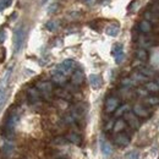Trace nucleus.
Instances as JSON below:
<instances>
[{
	"instance_id": "obj_1",
	"label": "nucleus",
	"mask_w": 159,
	"mask_h": 159,
	"mask_svg": "<svg viewBox=\"0 0 159 159\" xmlns=\"http://www.w3.org/2000/svg\"><path fill=\"white\" fill-rule=\"evenodd\" d=\"M23 40H25V32H23L22 27H20L15 31V34H14V52H15V54L20 53L22 45H23Z\"/></svg>"
},
{
	"instance_id": "obj_2",
	"label": "nucleus",
	"mask_w": 159,
	"mask_h": 159,
	"mask_svg": "<svg viewBox=\"0 0 159 159\" xmlns=\"http://www.w3.org/2000/svg\"><path fill=\"white\" fill-rule=\"evenodd\" d=\"M17 115L15 114V113H12L10 116H9V119L6 121V125H5V131H6V137L7 139H11L12 137V135H14V131H15V125H16V122H17Z\"/></svg>"
},
{
	"instance_id": "obj_3",
	"label": "nucleus",
	"mask_w": 159,
	"mask_h": 159,
	"mask_svg": "<svg viewBox=\"0 0 159 159\" xmlns=\"http://www.w3.org/2000/svg\"><path fill=\"white\" fill-rule=\"evenodd\" d=\"M76 67V62L74 61V60H64L61 64H60L59 66L57 67V70L60 71V72H62L64 75H67V74H70V72H72L74 71V69Z\"/></svg>"
},
{
	"instance_id": "obj_4",
	"label": "nucleus",
	"mask_w": 159,
	"mask_h": 159,
	"mask_svg": "<svg viewBox=\"0 0 159 159\" xmlns=\"http://www.w3.org/2000/svg\"><path fill=\"white\" fill-rule=\"evenodd\" d=\"M124 116H125V121H126L132 129H139V119H137V115H136L135 113L129 111V113H125Z\"/></svg>"
},
{
	"instance_id": "obj_5",
	"label": "nucleus",
	"mask_w": 159,
	"mask_h": 159,
	"mask_svg": "<svg viewBox=\"0 0 159 159\" xmlns=\"http://www.w3.org/2000/svg\"><path fill=\"white\" fill-rule=\"evenodd\" d=\"M37 89L40 91V92L48 98V97H50V94H52V92H53V84H52L50 82H39V83L37 84Z\"/></svg>"
},
{
	"instance_id": "obj_6",
	"label": "nucleus",
	"mask_w": 159,
	"mask_h": 159,
	"mask_svg": "<svg viewBox=\"0 0 159 159\" xmlns=\"http://www.w3.org/2000/svg\"><path fill=\"white\" fill-rule=\"evenodd\" d=\"M119 108V99L115 97H109L105 102V110L108 113H113Z\"/></svg>"
},
{
	"instance_id": "obj_7",
	"label": "nucleus",
	"mask_w": 159,
	"mask_h": 159,
	"mask_svg": "<svg viewBox=\"0 0 159 159\" xmlns=\"http://www.w3.org/2000/svg\"><path fill=\"white\" fill-rule=\"evenodd\" d=\"M89 84H91V87L93 88V89H98L102 87V84H103V80L100 77L99 75H96V74H92V75H89Z\"/></svg>"
},
{
	"instance_id": "obj_8",
	"label": "nucleus",
	"mask_w": 159,
	"mask_h": 159,
	"mask_svg": "<svg viewBox=\"0 0 159 159\" xmlns=\"http://www.w3.org/2000/svg\"><path fill=\"white\" fill-rule=\"evenodd\" d=\"M10 75H11V69L6 70V72L4 74V76L0 80V94L6 92V87H7V82H9V79H10Z\"/></svg>"
},
{
	"instance_id": "obj_9",
	"label": "nucleus",
	"mask_w": 159,
	"mask_h": 159,
	"mask_svg": "<svg viewBox=\"0 0 159 159\" xmlns=\"http://www.w3.org/2000/svg\"><path fill=\"white\" fill-rule=\"evenodd\" d=\"M115 143L120 146V147H125V146H127L129 143H130V137L126 135V134H118L116 136H115Z\"/></svg>"
},
{
	"instance_id": "obj_10",
	"label": "nucleus",
	"mask_w": 159,
	"mask_h": 159,
	"mask_svg": "<svg viewBox=\"0 0 159 159\" xmlns=\"http://www.w3.org/2000/svg\"><path fill=\"white\" fill-rule=\"evenodd\" d=\"M134 113L137 115V116H141V118H148L151 115V111L147 110L142 105H135L134 107Z\"/></svg>"
},
{
	"instance_id": "obj_11",
	"label": "nucleus",
	"mask_w": 159,
	"mask_h": 159,
	"mask_svg": "<svg viewBox=\"0 0 159 159\" xmlns=\"http://www.w3.org/2000/svg\"><path fill=\"white\" fill-rule=\"evenodd\" d=\"M83 79H84V76H83V72H82L81 70H76V71H74V74H72L71 81H72V83H74V84H76V86H80V84L83 82Z\"/></svg>"
},
{
	"instance_id": "obj_12",
	"label": "nucleus",
	"mask_w": 159,
	"mask_h": 159,
	"mask_svg": "<svg viewBox=\"0 0 159 159\" xmlns=\"http://www.w3.org/2000/svg\"><path fill=\"white\" fill-rule=\"evenodd\" d=\"M100 149H102V153L104 156H110L113 149H111V146L109 142L104 141V139H100Z\"/></svg>"
},
{
	"instance_id": "obj_13",
	"label": "nucleus",
	"mask_w": 159,
	"mask_h": 159,
	"mask_svg": "<svg viewBox=\"0 0 159 159\" xmlns=\"http://www.w3.org/2000/svg\"><path fill=\"white\" fill-rule=\"evenodd\" d=\"M139 27V31H141L142 33H149V32L152 31V23H151V21H148V20L141 21Z\"/></svg>"
},
{
	"instance_id": "obj_14",
	"label": "nucleus",
	"mask_w": 159,
	"mask_h": 159,
	"mask_svg": "<svg viewBox=\"0 0 159 159\" xmlns=\"http://www.w3.org/2000/svg\"><path fill=\"white\" fill-rule=\"evenodd\" d=\"M39 91L37 88H30L28 89V98H30V102L31 103H36L39 100Z\"/></svg>"
},
{
	"instance_id": "obj_15",
	"label": "nucleus",
	"mask_w": 159,
	"mask_h": 159,
	"mask_svg": "<svg viewBox=\"0 0 159 159\" xmlns=\"http://www.w3.org/2000/svg\"><path fill=\"white\" fill-rule=\"evenodd\" d=\"M53 81L55 82V83H58V84H64L65 82H66V75H64L62 72H60V71H55L54 74H53Z\"/></svg>"
},
{
	"instance_id": "obj_16",
	"label": "nucleus",
	"mask_w": 159,
	"mask_h": 159,
	"mask_svg": "<svg viewBox=\"0 0 159 159\" xmlns=\"http://www.w3.org/2000/svg\"><path fill=\"white\" fill-rule=\"evenodd\" d=\"M119 32H120V28L119 26H116V25H110L105 30V33L108 36H110V37H116L119 34Z\"/></svg>"
},
{
	"instance_id": "obj_17",
	"label": "nucleus",
	"mask_w": 159,
	"mask_h": 159,
	"mask_svg": "<svg viewBox=\"0 0 159 159\" xmlns=\"http://www.w3.org/2000/svg\"><path fill=\"white\" fill-rule=\"evenodd\" d=\"M146 89L148 92H153V93L159 92V84L157 82H148V83H146Z\"/></svg>"
},
{
	"instance_id": "obj_18",
	"label": "nucleus",
	"mask_w": 159,
	"mask_h": 159,
	"mask_svg": "<svg viewBox=\"0 0 159 159\" xmlns=\"http://www.w3.org/2000/svg\"><path fill=\"white\" fill-rule=\"evenodd\" d=\"M125 126H126V121L122 119H119L115 122V125H114V131L115 132H120V131H122L125 129Z\"/></svg>"
},
{
	"instance_id": "obj_19",
	"label": "nucleus",
	"mask_w": 159,
	"mask_h": 159,
	"mask_svg": "<svg viewBox=\"0 0 159 159\" xmlns=\"http://www.w3.org/2000/svg\"><path fill=\"white\" fill-rule=\"evenodd\" d=\"M45 27H47V30L48 31H50V32H54V31H57L58 30V27H59V23H58V21H48L47 22V25H45Z\"/></svg>"
},
{
	"instance_id": "obj_20",
	"label": "nucleus",
	"mask_w": 159,
	"mask_h": 159,
	"mask_svg": "<svg viewBox=\"0 0 159 159\" xmlns=\"http://www.w3.org/2000/svg\"><path fill=\"white\" fill-rule=\"evenodd\" d=\"M66 139H69L70 142L75 143V144H80V143H81V137H80L77 134H69V135L66 136Z\"/></svg>"
},
{
	"instance_id": "obj_21",
	"label": "nucleus",
	"mask_w": 159,
	"mask_h": 159,
	"mask_svg": "<svg viewBox=\"0 0 159 159\" xmlns=\"http://www.w3.org/2000/svg\"><path fill=\"white\" fill-rule=\"evenodd\" d=\"M136 57H137V59L142 60V61H146L147 58H148V55H147V52H146V49H139L137 52H136Z\"/></svg>"
},
{
	"instance_id": "obj_22",
	"label": "nucleus",
	"mask_w": 159,
	"mask_h": 159,
	"mask_svg": "<svg viewBox=\"0 0 159 159\" xmlns=\"http://www.w3.org/2000/svg\"><path fill=\"white\" fill-rule=\"evenodd\" d=\"M132 79L135 80V81H137V82H146L147 81V76H144L141 72H135L132 75Z\"/></svg>"
},
{
	"instance_id": "obj_23",
	"label": "nucleus",
	"mask_w": 159,
	"mask_h": 159,
	"mask_svg": "<svg viewBox=\"0 0 159 159\" xmlns=\"http://www.w3.org/2000/svg\"><path fill=\"white\" fill-rule=\"evenodd\" d=\"M58 9H59V5H58V4H52V5L48 6V9H47V14H48V15H53L54 12L58 11Z\"/></svg>"
},
{
	"instance_id": "obj_24",
	"label": "nucleus",
	"mask_w": 159,
	"mask_h": 159,
	"mask_svg": "<svg viewBox=\"0 0 159 159\" xmlns=\"http://www.w3.org/2000/svg\"><path fill=\"white\" fill-rule=\"evenodd\" d=\"M147 103L149 105H159V97H148Z\"/></svg>"
},
{
	"instance_id": "obj_25",
	"label": "nucleus",
	"mask_w": 159,
	"mask_h": 159,
	"mask_svg": "<svg viewBox=\"0 0 159 159\" xmlns=\"http://www.w3.org/2000/svg\"><path fill=\"white\" fill-rule=\"evenodd\" d=\"M121 52H124V50H122V44L116 43V44L113 47V54L116 55V54H119V53H121Z\"/></svg>"
},
{
	"instance_id": "obj_26",
	"label": "nucleus",
	"mask_w": 159,
	"mask_h": 159,
	"mask_svg": "<svg viewBox=\"0 0 159 159\" xmlns=\"http://www.w3.org/2000/svg\"><path fill=\"white\" fill-rule=\"evenodd\" d=\"M12 0H0V11H2L5 7H7L11 4Z\"/></svg>"
},
{
	"instance_id": "obj_27",
	"label": "nucleus",
	"mask_w": 159,
	"mask_h": 159,
	"mask_svg": "<svg viewBox=\"0 0 159 159\" xmlns=\"http://www.w3.org/2000/svg\"><path fill=\"white\" fill-rule=\"evenodd\" d=\"M127 110H129V107H127V105H122L121 108H119V109L116 110V116H120V115L125 114Z\"/></svg>"
},
{
	"instance_id": "obj_28",
	"label": "nucleus",
	"mask_w": 159,
	"mask_h": 159,
	"mask_svg": "<svg viewBox=\"0 0 159 159\" xmlns=\"http://www.w3.org/2000/svg\"><path fill=\"white\" fill-rule=\"evenodd\" d=\"M115 57V62L116 64H121L122 62V60L125 58V54H124V52H121L119 54H116V55H114Z\"/></svg>"
},
{
	"instance_id": "obj_29",
	"label": "nucleus",
	"mask_w": 159,
	"mask_h": 159,
	"mask_svg": "<svg viewBox=\"0 0 159 159\" xmlns=\"http://www.w3.org/2000/svg\"><path fill=\"white\" fill-rule=\"evenodd\" d=\"M137 157H139V153L136 151H131L126 154V159H137Z\"/></svg>"
},
{
	"instance_id": "obj_30",
	"label": "nucleus",
	"mask_w": 159,
	"mask_h": 159,
	"mask_svg": "<svg viewBox=\"0 0 159 159\" xmlns=\"http://www.w3.org/2000/svg\"><path fill=\"white\" fill-rule=\"evenodd\" d=\"M139 7V1H132L131 4H130V6H129V11H134L135 9H137Z\"/></svg>"
},
{
	"instance_id": "obj_31",
	"label": "nucleus",
	"mask_w": 159,
	"mask_h": 159,
	"mask_svg": "<svg viewBox=\"0 0 159 159\" xmlns=\"http://www.w3.org/2000/svg\"><path fill=\"white\" fill-rule=\"evenodd\" d=\"M6 39V31L5 30H0V43L5 42Z\"/></svg>"
},
{
	"instance_id": "obj_32",
	"label": "nucleus",
	"mask_w": 159,
	"mask_h": 159,
	"mask_svg": "<svg viewBox=\"0 0 159 159\" xmlns=\"http://www.w3.org/2000/svg\"><path fill=\"white\" fill-rule=\"evenodd\" d=\"M132 83H134V81H132V80H130V79L122 80V84H124V86H127V87H129V86H131Z\"/></svg>"
},
{
	"instance_id": "obj_33",
	"label": "nucleus",
	"mask_w": 159,
	"mask_h": 159,
	"mask_svg": "<svg viewBox=\"0 0 159 159\" xmlns=\"http://www.w3.org/2000/svg\"><path fill=\"white\" fill-rule=\"evenodd\" d=\"M105 1H109V0H99V2H100V4H104Z\"/></svg>"
},
{
	"instance_id": "obj_34",
	"label": "nucleus",
	"mask_w": 159,
	"mask_h": 159,
	"mask_svg": "<svg viewBox=\"0 0 159 159\" xmlns=\"http://www.w3.org/2000/svg\"><path fill=\"white\" fill-rule=\"evenodd\" d=\"M47 1H48V0H42V4H45Z\"/></svg>"
},
{
	"instance_id": "obj_35",
	"label": "nucleus",
	"mask_w": 159,
	"mask_h": 159,
	"mask_svg": "<svg viewBox=\"0 0 159 159\" xmlns=\"http://www.w3.org/2000/svg\"><path fill=\"white\" fill-rule=\"evenodd\" d=\"M81 1H84L86 2V1H89V0H81Z\"/></svg>"
},
{
	"instance_id": "obj_36",
	"label": "nucleus",
	"mask_w": 159,
	"mask_h": 159,
	"mask_svg": "<svg viewBox=\"0 0 159 159\" xmlns=\"http://www.w3.org/2000/svg\"><path fill=\"white\" fill-rule=\"evenodd\" d=\"M157 83H158V84H159V79H158V80H157Z\"/></svg>"
}]
</instances>
